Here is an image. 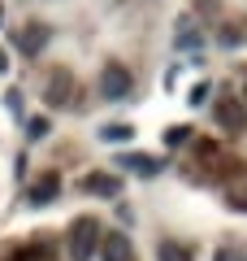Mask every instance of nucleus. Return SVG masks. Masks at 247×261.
<instances>
[{"label":"nucleus","instance_id":"0eeeda50","mask_svg":"<svg viewBox=\"0 0 247 261\" xmlns=\"http://www.w3.org/2000/svg\"><path fill=\"white\" fill-rule=\"evenodd\" d=\"M82 187H87L91 196H104V200H109V196H117L121 178L117 174H87V178H82Z\"/></svg>","mask_w":247,"mask_h":261},{"label":"nucleus","instance_id":"f8f14e48","mask_svg":"<svg viewBox=\"0 0 247 261\" xmlns=\"http://www.w3.org/2000/svg\"><path fill=\"white\" fill-rule=\"evenodd\" d=\"M217 261H243V257H238V248H221V252H217Z\"/></svg>","mask_w":247,"mask_h":261},{"label":"nucleus","instance_id":"2eb2a0df","mask_svg":"<svg viewBox=\"0 0 247 261\" xmlns=\"http://www.w3.org/2000/svg\"><path fill=\"white\" fill-rule=\"evenodd\" d=\"M243 105H247V83H243Z\"/></svg>","mask_w":247,"mask_h":261},{"label":"nucleus","instance_id":"20e7f679","mask_svg":"<svg viewBox=\"0 0 247 261\" xmlns=\"http://www.w3.org/2000/svg\"><path fill=\"white\" fill-rule=\"evenodd\" d=\"M44 100L56 105V109L74 100V79L65 74V70H52V79H48V87H44Z\"/></svg>","mask_w":247,"mask_h":261},{"label":"nucleus","instance_id":"4468645a","mask_svg":"<svg viewBox=\"0 0 247 261\" xmlns=\"http://www.w3.org/2000/svg\"><path fill=\"white\" fill-rule=\"evenodd\" d=\"M5 70H9V57H5V48H0V74H5Z\"/></svg>","mask_w":247,"mask_h":261},{"label":"nucleus","instance_id":"6e6552de","mask_svg":"<svg viewBox=\"0 0 247 261\" xmlns=\"http://www.w3.org/2000/svg\"><path fill=\"white\" fill-rule=\"evenodd\" d=\"M44 44H48V31L44 27H26V31H22V53H26V57H35Z\"/></svg>","mask_w":247,"mask_h":261},{"label":"nucleus","instance_id":"423d86ee","mask_svg":"<svg viewBox=\"0 0 247 261\" xmlns=\"http://www.w3.org/2000/svg\"><path fill=\"white\" fill-rule=\"evenodd\" d=\"M56 196H61V178H56V174H44L35 187H30L26 200H30V205H52Z\"/></svg>","mask_w":247,"mask_h":261},{"label":"nucleus","instance_id":"ddd939ff","mask_svg":"<svg viewBox=\"0 0 247 261\" xmlns=\"http://www.w3.org/2000/svg\"><path fill=\"white\" fill-rule=\"evenodd\" d=\"M230 205H234V209H247V192H234V196H230Z\"/></svg>","mask_w":247,"mask_h":261},{"label":"nucleus","instance_id":"9b49d317","mask_svg":"<svg viewBox=\"0 0 247 261\" xmlns=\"http://www.w3.org/2000/svg\"><path fill=\"white\" fill-rule=\"evenodd\" d=\"M26 130H30V140H39V135H48V118H39V122H30Z\"/></svg>","mask_w":247,"mask_h":261},{"label":"nucleus","instance_id":"7ed1b4c3","mask_svg":"<svg viewBox=\"0 0 247 261\" xmlns=\"http://www.w3.org/2000/svg\"><path fill=\"white\" fill-rule=\"evenodd\" d=\"M212 118H217L221 130L238 135V130H247V105H238V100H217V105H212Z\"/></svg>","mask_w":247,"mask_h":261},{"label":"nucleus","instance_id":"39448f33","mask_svg":"<svg viewBox=\"0 0 247 261\" xmlns=\"http://www.w3.org/2000/svg\"><path fill=\"white\" fill-rule=\"evenodd\" d=\"M135 257V248H130V240L121 231H109L100 240V261H130Z\"/></svg>","mask_w":247,"mask_h":261},{"label":"nucleus","instance_id":"1a4fd4ad","mask_svg":"<svg viewBox=\"0 0 247 261\" xmlns=\"http://www.w3.org/2000/svg\"><path fill=\"white\" fill-rule=\"evenodd\" d=\"M130 135H135L130 126H100V140H104V144H126Z\"/></svg>","mask_w":247,"mask_h":261},{"label":"nucleus","instance_id":"9d476101","mask_svg":"<svg viewBox=\"0 0 247 261\" xmlns=\"http://www.w3.org/2000/svg\"><path fill=\"white\" fill-rule=\"evenodd\" d=\"M187 140H191V130H187V126H169V130H165V144H169V148H174V144H187Z\"/></svg>","mask_w":247,"mask_h":261},{"label":"nucleus","instance_id":"f03ea898","mask_svg":"<svg viewBox=\"0 0 247 261\" xmlns=\"http://www.w3.org/2000/svg\"><path fill=\"white\" fill-rule=\"evenodd\" d=\"M100 96H104V100H126V96H130V70H126L121 61H109V65H104Z\"/></svg>","mask_w":247,"mask_h":261},{"label":"nucleus","instance_id":"f257e3e1","mask_svg":"<svg viewBox=\"0 0 247 261\" xmlns=\"http://www.w3.org/2000/svg\"><path fill=\"white\" fill-rule=\"evenodd\" d=\"M100 240H104V231H100V218H91V214L74 218V222H70V235H65L70 261H91L96 252H100Z\"/></svg>","mask_w":247,"mask_h":261}]
</instances>
